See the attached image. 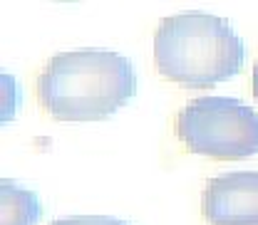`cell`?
Wrapping results in <instances>:
<instances>
[{"instance_id":"cell-1","label":"cell","mask_w":258,"mask_h":225,"mask_svg":"<svg viewBox=\"0 0 258 225\" xmlns=\"http://www.w3.org/2000/svg\"><path fill=\"white\" fill-rule=\"evenodd\" d=\"M35 94L55 122H102L134 99L137 74L109 50L60 52L40 72Z\"/></svg>"},{"instance_id":"cell-2","label":"cell","mask_w":258,"mask_h":225,"mask_svg":"<svg viewBox=\"0 0 258 225\" xmlns=\"http://www.w3.org/2000/svg\"><path fill=\"white\" fill-rule=\"evenodd\" d=\"M243 42L231 23L206 13L164 18L154 32V62L166 82L201 89L241 72Z\"/></svg>"},{"instance_id":"cell-3","label":"cell","mask_w":258,"mask_h":225,"mask_svg":"<svg viewBox=\"0 0 258 225\" xmlns=\"http://www.w3.org/2000/svg\"><path fill=\"white\" fill-rule=\"evenodd\" d=\"M176 136L196 156L248 159L258 154V114L233 96L191 99L176 117Z\"/></svg>"},{"instance_id":"cell-4","label":"cell","mask_w":258,"mask_h":225,"mask_svg":"<svg viewBox=\"0 0 258 225\" xmlns=\"http://www.w3.org/2000/svg\"><path fill=\"white\" fill-rule=\"evenodd\" d=\"M204 218L209 225H258V171L211 178L204 191Z\"/></svg>"},{"instance_id":"cell-5","label":"cell","mask_w":258,"mask_h":225,"mask_svg":"<svg viewBox=\"0 0 258 225\" xmlns=\"http://www.w3.org/2000/svg\"><path fill=\"white\" fill-rule=\"evenodd\" d=\"M40 220L37 195L10 178L0 183V225H35Z\"/></svg>"},{"instance_id":"cell-6","label":"cell","mask_w":258,"mask_h":225,"mask_svg":"<svg viewBox=\"0 0 258 225\" xmlns=\"http://www.w3.org/2000/svg\"><path fill=\"white\" fill-rule=\"evenodd\" d=\"M50 225H132V223L119 220V218H109V215H72V218H62V220H55Z\"/></svg>"},{"instance_id":"cell-7","label":"cell","mask_w":258,"mask_h":225,"mask_svg":"<svg viewBox=\"0 0 258 225\" xmlns=\"http://www.w3.org/2000/svg\"><path fill=\"white\" fill-rule=\"evenodd\" d=\"M253 96H256V101H258V62L253 67Z\"/></svg>"}]
</instances>
